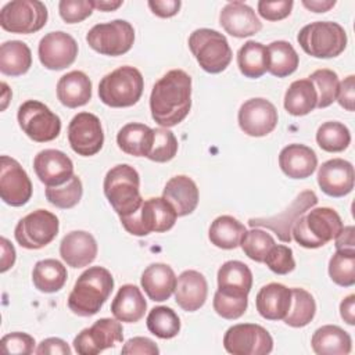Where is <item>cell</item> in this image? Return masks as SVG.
I'll return each mask as SVG.
<instances>
[{
	"label": "cell",
	"instance_id": "obj_5",
	"mask_svg": "<svg viewBox=\"0 0 355 355\" xmlns=\"http://www.w3.org/2000/svg\"><path fill=\"white\" fill-rule=\"evenodd\" d=\"M144 89L141 72L130 65H123L107 73L98 83L100 100L112 108L135 105Z\"/></svg>",
	"mask_w": 355,
	"mask_h": 355
},
{
	"label": "cell",
	"instance_id": "obj_41",
	"mask_svg": "<svg viewBox=\"0 0 355 355\" xmlns=\"http://www.w3.org/2000/svg\"><path fill=\"white\" fill-rule=\"evenodd\" d=\"M147 329L158 338H173L180 331V319L169 306H155L147 315Z\"/></svg>",
	"mask_w": 355,
	"mask_h": 355
},
{
	"label": "cell",
	"instance_id": "obj_16",
	"mask_svg": "<svg viewBox=\"0 0 355 355\" xmlns=\"http://www.w3.org/2000/svg\"><path fill=\"white\" fill-rule=\"evenodd\" d=\"M68 141L78 155L92 157L97 154L104 144L100 119L92 112L76 114L68 125Z\"/></svg>",
	"mask_w": 355,
	"mask_h": 355
},
{
	"label": "cell",
	"instance_id": "obj_59",
	"mask_svg": "<svg viewBox=\"0 0 355 355\" xmlns=\"http://www.w3.org/2000/svg\"><path fill=\"white\" fill-rule=\"evenodd\" d=\"M340 315L349 326L355 324V295H347L340 304Z\"/></svg>",
	"mask_w": 355,
	"mask_h": 355
},
{
	"label": "cell",
	"instance_id": "obj_12",
	"mask_svg": "<svg viewBox=\"0 0 355 355\" xmlns=\"http://www.w3.org/2000/svg\"><path fill=\"white\" fill-rule=\"evenodd\" d=\"M58 218L47 209H36L18 220L14 236L26 250H39L50 244L58 234Z\"/></svg>",
	"mask_w": 355,
	"mask_h": 355
},
{
	"label": "cell",
	"instance_id": "obj_27",
	"mask_svg": "<svg viewBox=\"0 0 355 355\" xmlns=\"http://www.w3.org/2000/svg\"><path fill=\"white\" fill-rule=\"evenodd\" d=\"M255 305L263 319L283 320L291 305V288L280 283H269L258 291Z\"/></svg>",
	"mask_w": 355,
	"mask_h": 355
},
{
	"label": "cell",
	"instance_id": "obj_14",
	"mask_svg": "<svg viewBox=\"0 0 355 355\" xmlns=\"http://www.w3.org/2000/svg\"><path fill=\"white\" fill-rule=\"evenodd\" d=\"M123 340V329L118 319L101 318L83 329L73 338V348L79 355H97Z\"/></svg>",
	"mask_w": 355,
	"mask_h": 355
},
{
	"label": "cell",
	"instance_id": "obj_4",
	"mask_svg": "<svg viewBox=\"0 0 355 355\" xmlns=\"http://www.w3.org/2000/svg\"><path fill=\"white\" fill-rule=\"evenodd\" d=\"M103 187L108 202L119 216L133 214L143 202L140 196V176L128 164L112 166L104 178Z\"/></svg>",
	"mask_w": 355,
	"mask_h": 355
},
{
	"label": "cell",
	"instance_id": "obj_33",
	"mask_svg": "<svg viewBox=\"0 0 355 355\" xmlns=\"http://www.w3.org/2000/svg\"><path fill=\"white\" fill-rule=\"evenodd\" d=\"M153 141V129L144 123L130 122L116 135L118 147L133 157H147Z\"/></svg>",
	"mask_w": 355,
	"mask_h": 355
},
{
	"label": "cell",
	"instance_id": "obj_49",
	"mask_svg": "<svg viewBox=\"0 0 355 355\" xmlns=\"http://www.w3.org/2000/svg\"><path fill=\"white\" fill-rule=\"evenodd\" d=\"M263 262L276 275H287L295 268L293 250L283 244H275L266 254Z\"/></svg>",
	"mask_w": 355,
	"mask_h": 355
},
{
	"label": "cell",
	"instance_id": "obj_19",
	"mask_svg": "<svg viewBox=\"0 0 355 355\" xmlns=\"http://www.w3.org/2000/svg\"><path fill=\"white\" fill-rule=\"evenodd\" d=\"M42 65L51 71H60L73 64L78 55L76 40L62 31L49 32L44 35L37 47Z\"/></svg>",
	"mask_w": 355,
	"mask_h": 355
},
{
	"label": "cell",
	"instance_id": "obj_10",
	"mask_svg": "<svg viewBox=\"0 0 355 355\" xmlns=\"http://www.w3.org/2000/svg\"><path fill=\"white\" fill-rule=\"evenodd\" d=\"M87 44L103 55H122L135 42V29L125 19H114L94 25L86 35Z\"/></svg>",
	"mask_w": 355,
	"mask_h": 355
},
{
	"label": "cell",
	"instance_id": "obj_13",
	"mask_svg": "<svg viewBox=\"0 0 355 355\" xmlns=\"http://www.w3.org/2000/svg\"><path fill=\"white\" fill-rule=\"evenodd\" d=\"M223 347L233 355H266L273 349V338L259 324L239 323L226 330Z\"/></svg>",
	"mask_w": 355,
	"mask_h": 355
},
{
	"label": "cell",
	"instance_id": "obj_17",
	"mask_svg": "<svg viewBox=\"0 0 355 355\" xmlns=\"http://www.w3.org/2000/svg\"><path fill=\"white\" fill-rule=\"evenodd\" d=\"M0 197L11 207H22L32 197V182L21 164L8 157L0 158Z\"/></svg>",
	"mask_w": 355,
	"mask_h": 355
},
{
	"label": "cell",
	"instance_id": "obj_23",
	"mask_svg": "<svg viewBox=\"0 0 355 355\" xmlns=\"http://www.w3.org/2000/svg\"><path fill=\"white\" fill-rule=\"evenodd\" d=\"M60 255L71 268L87 266L97 257L96 239L85 230L69 232L60 243Z\"/></svg>",
	"mask_w": 355,
	"mask_h": 355
},
{
	"label": "cell",
	"instance_id": "obj_26",
	"mask_svg": "<svg viewBox=\"0 0 355 355\" xmlns=\"http://www.w3.org/2000/svg\"><path fill=\"white\" fill-rule=\"evenodd\" d=\"M162 197L172 205L178 216H186L197 208L200 194L193 179L186 175H178L166 182Z\"/></svg>",
	"mask_w": 355,
	"mask_h": 355
},
{
	"label": "cell",
	"instance_id": "obj_31",
	"mask_svg": "<svg viewBox=\"0 0 355 355\" xmlns=\"http://www.w3.org/2000/svg\"><path fill=\"white\" fill-rule=\"evenodd\" d=\"M147 309V302L135 284H123L111 304V312L115 319L125 323L139 322Z\"/></svg>",
	"mask_w": 355,
	"mask_h": 355
},
{
	"label": "cell",
	"instance_id": "obj_1",
	"mask_svg": "<svg viewBox=\"0 0 355 355\" xmlns=\"http://www.w3.org/2000/svg\"><path fill=\"white\" fill-rule=\"evenodd\" d=\"M191 108V78L183 69H172L153 86L150 110L153 119L162 128L180 123Z\"/></svg>",
	"mask_w": 355,
	"mask_h": 355
},
{
	"label": "cell",
	"instance_id": "obj_52",
	"mask_svg": "<svg viewBox=\"0 0 355 355\" xmlns=\"http://www.w3.org/2000/svg\"><path fill=\"white\" fill-rule=\"evenodd\" d=\"M293 0H279V1H258V12L262 18L268 21H280L290 15L293 10Z\"/></svg>",
	"mask_w": 355,
	"mask_h": 355
},
{
	"label": "cell",
	"instance_id": "obj_47",
	"mask_svg": "<svg viewBox=\"0 0 355 355\" xmlns=\"http://www.w3.org/2000/svg\"><path fill=\"white\" fill-rule=\"evenodd\" d=\"M178 153V140L168 128L153 129V141L147 158L154 162H168Z\"/></svg>",
	"mask_w": 355,
	"mask_h": 355
},
{
	"label": "cell",
	"instance_id": "obj_46",
	"mask_svg": "<svg viewBox=\"0 0 355 355\" xmlns=\"http://www.w3.org/2000/svg\"><path fill=\"white\" fill-rule=\"evenodd\" d=\"M275 245V239L270 233L262 229H251L241 237L240 247L243 252L255 262H263L269 250Z\"/></svg>",
	"mask_w": 355,
	"mask_h": 355
},
{
	"label": "cell",
	"instance_id": "obj_36",
	"mask_svg": "<svg viewBox=\"0 0 355 355\" xmlns=\"http://www.w3.org/2000/svg\"><path fill=\"white\" fill-rule=\"evenodd\" d=\"M237 65L245 78H261L269 67L266 46L255 40L245 42L237 51Z\"/></svg>",
	"mask_w": 355,
	"mask_h": 355
},
{
	"label": "cell",
	"instance_id": "obj_58",
	"mask_svg": "<svg viewBox=\"0 0 355 355\" xmlns=\"http://www.w3.org/2000/svg\"><path fill=\"white\" fill-rule=\"evenodd\" d=\"M0 243H1V268H0V270L6 272L15 262V248L6 237H1Z\"/></svg>",
	"mask_w": 355,
	"mask_h": 355
},
{
	"label": "cell",
	"instance_id": "obj_54",
	"mask_svg": "<svg viewBox=\"0 0 355 355\" xmlns=\"http://www.w3.org/2000/svg\"><path fill=\"white\" fill-rule=\"evenodd\" d=\"M336 100L347 111H354V101H355V76L354 75L347 76L343 82L338 83Z\"/></svg>",
	"mask_w": 355,
	"mask_h": 355
},
{
	"label": "cell",
	"instance_id": "obj_45",
	"mask_svg": "<svg viewBox=\"0 0 355 355\" xmlns=\"http://www.w3.org/2000/svg\"><path fill=\"white\" fill-rule=\"evenodd\" d=\"M318 93L316 108H326L336 101L338 90V76L334 71L322 68L312 72L308 78Z\"/></svg>",
	"mask_w": 355,
	"mask_h": 355
},
{
	"label": "cell",
	"instance_id": "obj_57",
	"mask_svg": "<svg viewBox=\"0 0 355 355\" xmlns=\"http://www.w3.org/2000/svg\"><path fill=\"white\" fill-rule=\"evenodd\" d=\"M354 233V226H343L341 232L334 239L336 250H355Z\"/></svg>",
	"mask_w": 355,
	"mask_h": 355
},
{
	"label": "cell",
	"instance_id": "obj_60",
	"mask_svg": "<svg viewBox=\"0 0 355 355\" xmlns=\"http://www.w3.org/2000/svg\"><path fill=\"white\" fill-rule=\"evenodd\" d=\"M302 6L313 12H326L336 6L334 0H302Z\"/></svg>",
	"mask_w": 355,
	"mask_h": 355
},
{
	"label": "cell",
	"instance_id": "obj_15",
	"mask_svg": "<svg viewBox=\"0 0 355 355\" xmlns=\"http://www.w3.org/2000/svg\"><path fill=\"white\" fill-rule=\"evenodd\" d=\"M318 204V197L315 191L312 190H304L300 193L291 205L284 209L283 212L273 215V216H266V218H251L248 219V225L251 227H266L270 229L276 236L279 237L280 241L283 243H290L291 241V227L294 222L305 214L308 209L313 208Z\"/></svg>",
	"mask_w": 355,
	"mask_h": 355
},
{
	"label": "cell",
	"instance_id": "obj_25",
	"mask_svg": "<svg viewBox=\"0 0 355 355\" xmlns=\"http://www.w3.org/2000/svg\"><path fill=\"white\" fill-rule=\"evenodd\" d=\"M279 166L291 179H306L315 172L318 157L311 147L294 143L280 151Z\"/></svg>",
	"mask_w": 355,
	"mask_h": 355
},
{
	"label": "cell",
	"instance_id": "obj_51",
	"mask_svg": "<svg viewBox=\"0 0 355 355\" xmlns=\"http://www.w3.org/2000/svg\"><path fill=\"white\" fill-rule=\"evenodd\" d=\"M35 338L28 333L14 331L3 336L0 341V349L4 354L29 355L35 351Z\"/></svg>",
	"mask_w": 355,
	"mask_h": 355
},
{
	"label": "cell",
	"instance_id": "obj_2",
	"mask_svg": "<svg viewBox=\"0 0 355 355\" xmlns=\"http://www.w3.org/2000/svg\"><path fill=\"white\" fill-rule=\"evenodd\" d=\"M112 288L111 272L103 266H92L75 282L68 297V308L78 316H93L108 300Z\"/></svg>",
	"mask_w": 355,
	"mask_h": 355
},
{
	"label": "cell",
	"instance_id": "obj_40",
	"mask_svg": "<svg viewBox=\"0 0 355 355\" xmlns=\"http://www.w3.org/2000/svg\"><path fill=\"white\" fill-rule=\"evenodd\" d=\"M316 313V302L311 293L304 288H291V305L283 319L287 326L304 327L311 323Z\"/></svg>",
	"mask_w": 355,
	"mask_h": 355
},
{
	"label": "cell",
	"instance_id": "obj_20",
	"mask_svg": "<svg viewBox=\"0 0 355 355\" xmlns=\"http://www.w3.org/2000/svg\"><path fill=\"white\" fill-rule=\"evenodd\" d=\"M33 169L36 176L47 187L61 186L73 176V164L71 158L54 148L42 150L33 159Z\"/></svg>",
	"mask_w": 355,
	"mask_h": 355
},
{
	"label": "cell",
	"instance_id": "obj_18",
	"mask_svg": "<svg viewBox=\"0 0 355 355\" xmlns=\"http://www.w3.org/2000/svg\"><path fill=\"white\" fill-rule=\"evenodd\" d=\"M240 129L252 137H262L269 135L277 125V110L266 98L255 97L241 104L239 110Z\"/></svg>",
	"mask_w": 355,
	"mask_h": 355
},
{
	"label": "cell",
	"instance_id": "obj_6",
	"mask_svg": "<svg viewBox=\"0 0 355 355\" xmlns=\"http://www.w3.org/2000/svg\"><path fill=\"white\" fill-rule=\"evenodd\" d=\"M301 49L315 58H333L347 46L344 28L331 21H316L305 25L297 35Z\"/></svg>",
	"mask_w": 355,
	"mask_h": 355
},
{
	"label": "cell",
	"instance_id": "obj_3",
	"mask_svg": "<svg viewBox=\"0 0 355 355\" xmlns=\"http://www.w3.org/2000/svg\"><path fill=\"white\" fill-rule=\"evenodd\" d=\"M343 229L340 215L327 207L302 214L291 227V237L304 248H319L334 240Z\"/></svg>",
	"mask_w": 355,
	"mask_h": 355
},
{
	"label": "cell",
	"instance_id": "obj_50",
	"mask_svg": "<svg viewBox=\"0 0 355 355\" xmlns=\"http://www.w3.org/2000/svg\"><path fill=\"white\" fill-rule=\"evenodd\" d=\"M93 0H61L58 3L60 17L67 24H78L92 15Z\"/></svg>",
	"mask_w": 355,
	"mask_h": 355
},
{
	"label": "cell",
	"instance_id": "obj_7",
	"mask_svg": "<svg viewBox=\"0 0 355 355\" xmlns=\"http://www.w3.org/2000/svg\"><path fill=\"white\" fill-rule=\"evenodd\" d=\"M176 218L178 215L175 209L164 197L144 200L137 211L126 216H119L125 230L133 236L166 232L173 227Z\"/></svg>",
	"mask_w": 355,
	"mask_h": 355
},
{
	"label": "cell",
	"instance_id": "obj_35",
	"mask_svg": "<svg viewBox=\"0 0 355 355\" xmlns=\"http://www.w3.org/2000/svg\"><path fill=\"white\" fill-rule=\"evenodd\" d=\"M318 104V93L309 79L294 80L284 94V108L290 115L304 116Z\"/></svg>",
	"mask_w": 355,
	"mask_h": 355
},
{
	"label": "cell",
	"instance_id": "obj_34",
	"mask_svg": "<svg viewBox=\"0 0 355 355\" xmlns=\"http://www.w3.org/2000/svg\"><path fill=\"white\" fill-rule=\"evenodd\" d=\"M32 53L21 40H7L0 46V71L7 76H19L29 71Z\"/></svg>",
	"mask_w": 355,
	"mask_h": 355
},
{
	"label": "cell",
	"instance_id": "obj_61",
	"mask_svg": "<svg viewBox=\"0 0 355 355\" xmlns=\"http://www.w3.org/2000/svg\"><path fill=\"white\" fill-rule=\"evenodd\" d=\"M122 0H93V6L94 8L100 10V11H114L118 7L122 6Z\"/></svg>",
	"mask_w": 355,
	"mask_h": 355
},
{
	"label": "cell",
	"instance_id": "obj_29",
	"mask_svg": "<svg viewBox=\"0 0 355 355\" xmlns=\"http://www.w3.org/2000/svg\"><path fill=\"white\" fill-rule=\"evenodd\" d=\"M57 97L68 108L82 107L92 98V80L82 71H71L60 78Z\"/></svg>",
	"mask_w": 355,
	"mask_h": 355
},
{
	"label": "cell",
	"instance_id": "obj_24",
	"mask_svg": "<svg viewBox=\"0 0 355 355\" xmlns=\"http://www.w3.org/2000/svg\"><path fill=\"white\" fill-rule=\"evenodd\" d=\"M175 301L186 312L200 309L208 295V283L202 273L197 270H184L176 277Z\"/></svg>",
	"mask_w": 355,
	"mask_h": 355
},
{
	"label": "cell",
	"instance_id": "obj_48",
	"mask_svg": "<svg viewBox=\"0 0 355 355\" xmlns=\"http://www.w3.org/2000/svg\"><path fill=\"white\" fill-rule=\"evenodd\" d=\"M212 305H214V311L219 316L227 320H234L244 315L248 305V297L229 295L216 290Z\"/></svg>",
	"mask_w": 355,
	"mask_h": 355
},
{
	"label": "cell",
	"instance_id": "obj_39",
	"mask_svg": "<svg viewBox=\"0 0 355 355\" xmlns=\"http://www.w3.org/2000/svg\"><path fill=\"white\" fill-rule=\"evenodd\" d=\"M266 49L269 55L268 71L273 76L286 78L298 68L300 57L288 42L276 40V42H272Z\"/></svg>",
	"mask_w": 355,
	"mask_h": 355
},
{
	"label": "cell",
	"instance_id": "obj_22",
	"mask_svg": "<svg viewBox=\"0 0 355 355\" xmlns=\"http://www.w3.org/2000/svg\"><path fill=\"white\" fill-rule=\"evenodd\" d=\"M219 24L226 33L234 37H247L262 29L255 11L243 1L227 3L219 14Z\"/></svg>",
	"mask_w": 355,
	"mask_h": 355
},
{
	"label": "cell",
	"instance_id": "obj_43",
	"mask_svg": "<svg viewBox=\"0 0 355 355\" xmlns=\"http://www.w3.org/2000/svg\"><path fill=\"white\" fill-rule=\"evenodd\" d=\"M330 279L341 286L351 287L355 284V250H336L329 261Z\"/></svg>",
	"mask_w": 355,
	"mask_h": 355
},
{
	"label": "cell",
	"instance_id": "obj_44",
	"mask_svg": "<svg viewBox=\"0 0 355 355\" xmlns=\"http://www.w3.org/2000/svg\"><path fill=\"white\" fill-rule=\"evenodd\" d=\"M83 194V186L79 176L73 175L67 183L54 187H46L47 201L61 209H69L75 207Z\"/></svg>",
	"mask_w": 355,
	"mask_h": 355
},
{
	"label": "cell",
	"instance_id": "obj_38",
	"mask_svg": "<svg viewBox=\"0 0 355 355\" xmlns=\"http://www.w3.org/2000/svg\"><path fill=\"white\" fill-rule=\"evenodd\" d=\"M245 226L230 215H220L209 226V241L222 250H233L240 245Z\"/></svg>",
	"mask_w": 355,
	"mask_h": 355
},
{
	"label": "cell",
	"instance_id": "obj_9",
	"mask_svg": "<svg viewBox=\"0 0 355 355\" xmlns=\"http://www.w3.org/2000/svg\"><path fill=\"white\" fill-rule=\"evenodd\" d=\"M17 119L24 133L37 143L51 141L61 132V119L46 104L28 100L18 108Z\"/></svg>",
	"mask_w": 355,
	"mask_h": 355
},
{
	"label": "cell",
	"instance_id": "obj_28",
	"mask_svg": "<svg viewBox=\"0 0 355 355\" xmlns=\"http://www.w3.org/2000/svg\"><path fill=\"white\" fill-rule=\"evenodd\" d=\"M141 287L151 301H166L176 286L173 269L166 263H151L141 273Z\"/></svg>",
	"mask_w": 355,
	"mask_h": 355
},
{
	"label": "cell",
	"instance_id": "obj_55",
	"mask_svg": "<svg viewBox=\"0 0 355 355\" xmlns=\"http://www.w3.org/2000/svg\"><path fill=\"white\" fill-rule=\"evenodd\" d=\"M35 352L39 355H43V354L44 355L46 354H49V355H69L72 351L64 340H61L58 337H49L39 344V347L36 348Z\"/></svg>",
	"mask_w": 355,
	"mask_h": 355
},
{
	"label": "cell",
	"instance_id": "obj_21",
	"mask_svg": "<svg viewBox=\"0 0 355 355\" xmlns=\"http://www.w3.org/2000/svg\"><path fill=\"white\" fill-rule=\"evenodd\" d=\"M355 172L351 162L333 158L323 162L318 171V184L330 197H344L354 189Z\"/></svg>",
	"mask_w": 355,
	"mask_h": 355
},
{
	"label": "cell",
	"instance_id": "obj_11",
	"mask_svg": "<svg viewBox=\"0 0 355 355\" xmlns=\"http://www.w3.org/2000/svg\"><path fill=\"white\" fill-rule=\"evenodd\" d=\"M47 8L39 0L8 1L0 11V26L11 33H35L47 22Z\"/></svg>",
	"mask_w": 355,
	"mask_h": 355
},
{
	"label": "cell",
	"instance_id": "obj_56",
	"mask_svg": "<svg viewBox=\"0 0 355 355\" xmlns=\"http://www.w3.org/2000/svg\"><path fill=\"white\" fill-rule=\"evenodd\" d=\"M147 4L153 14L161 18H169L176 15L182 6L180 0H150Z\"/></svg>",
	"mask_w": 355,
	"mask_h": 355
},
{
	"label": "cell",
	"instance_id": "obj_32",
	"mask_svg": "<svg viewBox=\"0 0 355 355\" xmlns=\"http://www.w3.org/2000/svg\"><path fill=\"white\" fill-rule=\"evenodd\" d=\"M311 345L318 355H348L352 348L351 336L336 324H324L315 330Z\"/></svg>",
	"mask_w": 355,
	"mask_h": 355
},
{
	"label": "cell",
	"instance_id": "obj_37",
	"mask_svg": "<svg viewBox=\"0 0 355 355\" xmlns=\"http://www.w3.org/2000/svg\"><path fill=\"white\" fill-rule=\"evenodd\" d=\"M67 277L68 273L65 266L53 258L36 262L32 270L33 286L42 293L60 291L64 287Z\"/></svg>",
	"mask_w": 355,
	"mask_h": 355
},
{
	"label": "cell",
	"instance_id": "obj_42",
	"mask_svg": "<svg viewBox=\"0 0 355 355\" xmlns=\"http://www.w3.org/2000/svg\"><path fill=\"white\" fill-rule=\"evenodd\" d=\"M316 143L322 150L327 153L344 151L351 143L349 129L341 122H324L316 132Z\"/></svg>",
	"mask_w": 355,
	"mask_h": 355
},
{
	"label": "cell",
	"instance_id": "obj_30",
	"mask_svg": "<svg viewBox=\"0 0 355 355\" xmlns=\"http://www.w3.org/2000/svg\"><path fill=\"white\" fill-rule=\"evenodd\" d=\"M252 287L251 269L241 261H227L218 270V291L248 297Z\"/></svg>",
	"mask_w": 355,
	"mask_h": 355
},
{
	"label": "cell",
	"instance_id": "obj_53",
	"mask_svg": "<svg viewBox=\"0 0 355 355\" xmlns=\"http://www.w3.org/2000/svg\"><path fill=\"white\" fill-rule=\"evenodd\" d=\"M121 352L123 355H126V354H130V355H135V354L157 355V354H159V349H158L157 344L153 340L147 338V337H133V338H130L125 343Z\"/></svg>",
	"mask_w": 355,
	"mask_h": 355
},
{
	"label": "cell",
	"instance_id": "obj_8",
	"mask_svg": "<svg viewBox=\"0 0 355 355\" xmlns=\"http://www.w3.org/2000/svg\"><path fill=\"white\" fill-rule=\"evenodd\" d=\"M189 49L198 65L208 73L225 71L233 57L225 35L209 28L196 29L189 37Z\"/></svg>",
	"mask_w": 355,
	"mask_h": 355
}]
</instances>
